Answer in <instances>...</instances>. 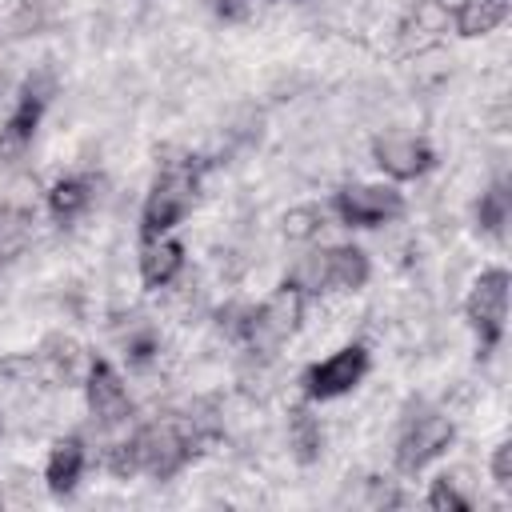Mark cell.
<instances>
[{
  "label": "cell",
  "instance_id": "cell-1",
  "mask_svg": "<svg viewBox=\"0 0 512 512\" xmlns=\"http://www.w3.org/2000/svg\"><path fill=\"white\" fill-rule=\"evenodd\" d=\"M128 448H132V460H136V476H152L160 484L180 476L204 452L196 444V436L188 432L180 412H168V416H156V420H144L140 428H132Z\"/></svg>",
  "mask_w": 512,
  "mask_h": 512
},
{
  "label": "cell",
  "instance_id": "cell-2",
  "mask_svg": "<svg viewBox=\"0 0 512 512\" xmlns=\"http://www.w3.org/2000/svg\"><path fill=\"white\" fill-rule=\"evenodd\" d=\"M200 172H204V160H196V156L160 160V172L140 204V236H164L192 212Z\"/></svg>",
  "mask_w": 512,
  "mask_h": 512
},
{
  "label": "cell",
  "instance_id": "cell-3",
  "mask_svg": "<svg viewBox=\"0 0 512 512\" xmlns=\"http://www.w3.org/2000/svg\"><path fill=\"white\" fill-rule=\"evenodd\" d=\"M56 92H60V80H56V72L48 64L32 68L20 80V88L12 96V108L0 120V164H20L28 156L32 140L40 132V120H44L48 104L56 100Z\"/></svg>",
  "mask_w": 512,
  "mask_h": 512
},
{
  "label": "cell",
  "instance_id": "cell-4",
  "mask_svg": "<svg viewBox=\"0 0 512 512\" xmlns=\"http://www.w3.org/2000/svg\"><path fill=\"white\" fill-rule=\"evenodd\" d=\"M456 440V420L452 412L436 404H412L408 416L400 420V436L392 448V464L400 476H420L432 460H440Z\"/></svg>",
  "mask_w": 512,
  "mask_h": 512
},
{
  "label": "cell",
  "instance_id": "cell-5",
  "mask_svg": "<svg viewBox=\"0 0 512 512\" xmlns=\"http://www.w3.org/2000/svg\"><path fill=\"white\" fill-rule=\"evenodd\" d=\"M508 288H512V276L508 268H484L468 296H464V320L476 336V356L488 360L500 340H504V328H508Z\"/></svg>",
  "mask_w": 512,
  "mask_h": 512
},
{
  "label": "cell",
  "instance_id": "cell-6",
  "mask_svg": "<svg viewBox=\"0 0 512 512\" xmlns=\"http://www.w3.org/2000/svg\"><path fill=\"white\" fill-rule=\"evenodd\" d=\"M304 312H308V296H304L300 288H292L288 280H280L268 300L252 304V328H248L244 352L256 356V360L272 356L280 344H288V340L300 332Z\"/></svg>",
  "mask_w": 512,
  "mask_h": 512
},
{
  "label": "cell",
  "instance_id": "cell-7",
  "mask_svg": "<svg viewBox=\"0 0 512 512\" xmlns=\"http://www.w3.org/2000/svg\"><path fill=\"white\" fill-rule=\"evenodd\" d=\"M368 368H372V352H368L364 340L340 344L336 352H328L324 360H312V364L300 372V392H304V400H312V404L340 400V396H348L352 388L364 384Z\"/></svg>",
  "mask_w": 512,
  "mask_h": 512
},
{
  "label": "cell",
  "instance_id": "cell-8",
  "mask_svg": "<svg viewBox=\"0 0 512 512\" xmlns=\"http://www.w3.org/2000/svg\"><path fill=\"white\" fill-rule=\"evenodd\" d=\"M404 208H408L404 192L392 180L388 184H344L328 200V212L344 228H384V224H396Z\"/></svg>",
  "mask_w": 512,
  "mask_h": 512
},
{
  "label": "cell",
  "instance_id": "cell-9",
  "mask_svg": "<svg viewBox=\"0 0 512 512\" xmlns=\"http://www.w3.org/2000/svg\"><path fill=\"white\" fill-rule=\"evenodd\" d=\"M372 164L392 184H408L436 168V148L416 132H384L372 140Z\"/></svg>",
  "mask_w": 512,
  "mask_h": 512
},
{
  "label": "cell",
  "instance_id": "cell-10",
  "mask_svg": "<svg viewBox=\"0 0 512 512\" xmlns=\"http://www.w3.org/2000/svg\"><path fill=\"white\" fill-rule=\"evenodd\" d=\"M84 400H88V412L100 428H116V424H128L132 416V392L120 376V368L108 360V356H92V368L84 376Z\"/></svg>",
  "mask_w": 512,
  "mask_h": 512
},
{
  "label": "cell",
  "instance_id": "cell-11",
  "mask_svg": "<svg viewBox=\"0 0 512 512\" xmlns=\"http://www.w3.org/2000/svg\"><path fill=\"white\" fill-rule=\"evenodd\" d=\"M452 32V4L448 0H412L396 20V44L404 56H424L440 48Z\"/></svg>",
  "mask_w": 512,
  "mask_h": 512
},
{
  "label": "cell",
  "instance_id": "cell-12",
  "mask_svg": "<svg viewBox=\"0 0 512 512\" xmlns=\"http://www.w3.org/2000/svg\"><path fill=\"white\" fill-rule=\"evenodd\" d=\"M188 256H184V244L164 232V236H140V252H136V272H140V284L148 292H160V288H172L184 272Z\"/></svg>",
  "mask_w": 512,
  "mask_h": 512
},
{
  "label": "cell",
  "instance_id": "cell-13",
  "mask_svg": "<svg viewBox=\"0 0 512 512\" xmlns=\"http://www.w3.org/2000/svg\"><path fill=\"white\" fill-rule=\"evenodd\" d=\"M84 468H88V444L84 436L68 432L60 440H52L48 448V460H44V484L52 496H72L84 480Z\"/></svg>",
  "mask_w": 512,
  "mask_h": 512
},
{
  "label": "cell",
  "instance_id": "cell-14",
  "mask_svg": "<svg viewBox=\"0 0 512 512\" xmlns=\"http://www.w3.org/2000/svg\"><path fill=\"white\" fill-rule=\"evenodd\" d=\"M36 356H40V368H44L48 380H56V384H64V388H84V376H88L96 352H88V348L76 344L72 336H48V340L36 348Z\"/></svg>",
  "mask_w": 512,
  "mask_h": 512
},
{
  "label": "cell",
  "instance_id": "cell-15",
  "mask_svg": "<svg viewBox=\"0 0 512 512\" xmlns=\"http://www.w3.org/2000/svg\"><path fill=\"white\" fill-rule=\"evenodd\" d=\"M324 256V288L328 292H360L372 276V260L360 244H328Z\"/></svg>",
  "mask_w": 512,
  "mask_h": 512
},
{
  "label": "cell",
  "instance_id": "cell-16",
  "mask_svg": "<svg viewBox=\"0 0 512 512\" xmlns=\"http://www.w3.org/2000/svg\"><path fill=\"white\" fill-rule=\"evenodd\" d=\"M96 204V176L92 172H68L48 188V216L64 228L76 224Z\"/></svg>",
  "mask_w": 512,
  "mask_h": 512
},
{
  "label": "cell",
  "instance_id": "cell-17",
  "mask_svg": "<svg viewBox=\"0 0 512 512\" xmlns=\"http://www.w3.org/2000/svg\"><path fill=\"white\" fill-rule=\"evenodd\" d=\"M288 452L300 468H308L324 456V424L312 412V400H296L288 408Z\"/></svg>",
  "mask_w": 512,
  "mask_h": 512
},
{
  "label": "cell",
  "instance_id": "cell-18",
  "mask_svg": "<svg viewBox=\"0 0 512 512\" xmlns=\"http://www.w3.org/2000/svg\"><path fill=\"white\" fill-rule=\"evenodd\" d=\"M472 220H476V232L480 236H492L504 244L508 236V224H512V184L508 176H496L472 204Z\"/></svg>",
  "mask_w": 512,
  "mask_h": 512
},
{
  "label": "cell",
  "instance_id": "cell-19",
  "mask_svg": "<svg viewBox=\"0 0 512 512\" xmlns=\"http://www.w3.org/2000/svg\"><path fill=\"white\" fill-rule=\"evenodd\" d=\"M512 12V0H456L452 4V32L464 40H480L496 32Z\"/></svg>",
  "mask_w": 512,
  "mask_h": 512
},
{
  "label": "cell",
  "instance_id": "cell-20",
  "mask_svg": "<svg viewBox=\"0 0 512 512\" xmlns=\"http://www.w3.org/2000/svg\"><path fill=\"white\" fill-rule=\"evenodd\" d=\"M36 236V212L12 200H0V268L20 260L32 248Z\"/></svg>",
  "mask_w": 512,
  "mask_h": 512
},
{
  "label": "cell",
  "instance_id": "cell-21",
  "mask_svg": "<svg viewBox=\"0 0 512 512\" xmlns=\"http://www.w3.org/2000/svg\"><path fill=\"white\" fill-rule=\"evenodd\" d=\"M116 344H120V356L132 368H148L152 360H160V332H156L152 320L132 316L124 328H116Z\"/></svg>",
  "mask_w": 512,
  "mask_h": 512
},
{
  "label": "cell",
  "instance_id": "cell-22",
  "mask_svg": "<svg viewBox=\"0 0 512 512\" xmlns=\"http://www.w3.org/2000/svg\"><path fill=\"white\" fill-rule=\"evenodd\" d=\"M324 228H328V208H320V204H296L280 220V232L292 244H312Z\"/></svg>",
  "mask_w": 512,
  "mask_h": 512
},
{
  "label": "cell",
  "instance_id": "cell-23",
  "mask_svg": "<svg viewBox=\"0 0 512 512\" xmlns=\"http://www.w3.org/2000/svg\"><path fill=\"white\" fill-rule=\"evenodd\" d=\"M212 320H216V332H220L228 344L244 348L248 328H252V304H236V300H228V304H220V308L212 312Z\"/></svg>",
  "mask_w": 512,
  "mask_h": 512
},
{
  "label": "cell",
  "instance_id": "cell-24",
  "mask_svg": "<svg viewBox=\"0 0 512 512\" xmlns=\"http://www.w3.org/2000/svg\"><path fill=\"white\" fill-rule=\"evenodd\" d=\"M424 504H428L432 512H468V508H472V496L460 492V480L444 472V476H436V480L428 484Z\"/></svg>",
  "mask_w": 512,
  "mask_h": 512
},
{
  "label": "cell",
  "instance_id": "cell-25",
  "mask_svg": "<svg viewBox=\"0 0 512 512\" xmlns=\"http://www.w3.org/2000/svg\"><path fill=\"white\" fill-rule=\"evenodd\" d=\"M408 504V496L396 488V480H388V476H368L364 480V508H404Z\"/></svg>",
  "mask_w": 512,
  "mask_h": 512
},
{
  "label": "cell",
  "instance_id": "cell-26",
  "mask_svg": "<svg viewBox=\"0 0 512 512\" xmlns=\"http://www.w3.org/2000/svg\"><path fill=\"white\" fill-rule=\"evenodd\" d=\"M44 28V4L40 0H16L12 16H8V32L12 36H32Z\"/></svg>",
  "mask_w": 512,
  "mask_h": 512
},
{
  "label": "cell",
  "instance_id": "cell-27",
  "mask_svg": "<svg viewBox=\"0 0 512 512\" xmlns=\"http://www.w3.org/2000/svg\"><path fill=\"white\" fill-rule=\"evenodd\" d=\"M488 476H492V484H496L500 492H512V444H508V440H500V444L492 448V456H488Z\"/></svg>",
  "mask_w": 512,
  "mask_h": 512
},
{
  "label": "cell",
  "instance_id": "cell-28",
  "mask_svg": "<svg viewBox=\"0 0 512 512\" xmlns=\"http://www.w3.org/2000/svg\"><path fill=\"white\" fill-rule=\"evenodd\" d=\"M252 4L256 0H212V12L224 20V24H244L252 16Z\"/></svg>",
  "mask_w": 512,
  "mask_h": 512
},
{
  "label": "cell",
  "instance_id": "cell-29",
  "mask_svg": "<svg viewBox=\"0 0 512 512\" xmlns=\"http://www.w3.org/2000/svg\"><path fill=\"white\" fill-rule=\"evenodd\" d=\"M0 508H4V484H0Z\"/></svg>",
  "mask_w": 512,
  "mask_h": 512
}]
</instances>
